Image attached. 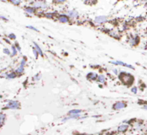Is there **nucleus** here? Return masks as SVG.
<instances>
[{
  "mask_svg": "<svg viewBox=\"0 0 147 135\" xmlns=\"http://www.w3.org/2000/svg\"><path fill=\"white\" fill-rule=\"evenodd\" d=\"M127 103L126 102H122V101H120V102H117L115 103L114 105H113V109H116V110H118V109H122L127 107Z\"/></svg>",
  "mask_w": 147,
  "mask_h": 135,
  "instance_id": "obj_2",
  "label": "nucleus"
},
{
  "mask_svg": "<svg viewBox=\"0 0 147 135\" xmlns=\"http://www.w3.org/2000/svg\"><path fill=\"white\" fill-rule=\"evenodd\" d=\"M26 11L29 12V13H33L34 12V10L32 9V8H27L26 9Z\"/></svg>",
  "mask_w": 147,
  "mask_h": 135,
  "instance_id": "obj_19",
  "label": "nucleus"
},
{
  "mask_svg": "<svg viewBox=\"0 0 147 135\" xmlns=\"http://www.w3.org/2000/svg\"><path fill=\"white\" fill-rule=\"evenodd\" d=\"M119 79L120 81L124 84L125 86H130L133 84L134 82V77L130 74L125 73V72H121L120 75H119Z\"/></svg>",
  "mask_w": 147,
  "mask_h": 135,
  "instance_id": "obj_1",
  "label": "nucleus"
},
{
  "mask_svg": "<svg viewBox=\"0 0 147 135\" xmlns=\"http://www.w3.org/2000/svg\"><path fill=\"white\" fill-rule=\"evenodd\" d=\"M24 64H25V59H22V62H21V66L16 69V72L17 73H22L23 71V67H24Z\"/></svg>",
  "mask_w": 147,
  "mask_h": 135,
  "instance_id": "obj_10",
  "label": "nucleus"
},
{
  "mask_svg": "<svg viewBox=\"0 0 147 135\" xmlns=\"http://www.w3.org/2000/svg\"><path fill=\"white\" fill-rule=\"evenodd\" d=\"M19 103L16 102V101H10L9 104H7V108H10V109H17L19 107Z\"/></svg>",
  "mask_w": 147,
  "mask_h": 135,
  "instance_id": "obj_4",
  "label": "nucleus"
},
{
  "mask_svg": "<svg viewBox=\"0 0 147 135\" xmlns=\"http://www.w3.org/2000/svg\"><path fill=\"white\" fill-rule=\"evenodd\" d=\"M68 17L66 16H60L59 17V21L60 22H63V23H65V22H68Z\"/></svg>",
  "mask_w": 147,
  "mask_h": 135,
  "instance_id": "obj_12",
  "label": "nucleus"
},
{
  "mask_svg": "<svg viewBox=\"0 0 147 135\" xmlns=\"http://www.w3.org/2000/svg\"><path fill=\"white\" fill-rule=\"evenodd\" d=\"M5 121V114H0V126L4 125Z\"/></svg>",
  "mask_w": 147,
  "mask_h": 135,
  "instance_id": "obj_13",
  "label": "nucleus"
},
{
  "mask_svg": "<svg viewBox=\"0 0 147 135\" xmlns=\"http://www.w3.org/2000/svg\"><path fill=\"white\" fill-rule=\"evenodd\" d=\"M146 19H147V17H146Z\"/></svg>",
  "mask_w": 147,
  "mask_h": 135,
  "instance_id": "obj_28",
  "label": "nucleus"
},
{
  "mask_svg": "<svg viewBox=\"0 0 147 135\" xmlns=\"http://www.w3.org/2000/svg\"><path fill=\"white\" fill-rule=\"evenodd\" d=\"M144 109H147V105H144Z\"/></svg>",
  "mask_w": 147,
  "mask_h": 135,
  "instance_id": "obj_26",
  "label": "nucleus"
},
{
  "mask_svg": "<svg viewBox=\"0 0 147 135\" xmlns=\"http://www.w3.org/2000/svg\"><path fill=\"white\" fill-rule=\"evenodd\" d=\"M97 81L100 82V83H104L105 82V77L103 75H99V76H97Z\"/></svg>",
  "mask_w": 147,
  "mask_h": 135,
  "instance_id": "obj_15",
  "label": "nucleus"
},
{
  "mask_svg": "<svg viewBox=\"0 0 147 135\" xmlns=\"http://www.w3.org/2000/svg\"><path fill=\"white\" fill-rule=\"evenodd\" d=\"M87 78H88L89 80L94 81V80L97 79V75H96V74H95V73H89L88 74V75H87Z\"/></svg>",
  "mask_w": 147,
  "mask_h": 135,
  "instance_id": "obj_9",
  "label": "nucleus"
},
{
  "mask_svg": "<svg viewBox=\"0 0 147 135\" xmlns=\"http://www.w3.org/2000/svg\"><path fill=\"white\" fill-rule=\"evenodd\" d=\"M137 90H138V88L136 87V86H134V87L132 88V92H133V93H137Z\"/></svg>",
  "mask_w": 147,
  "mask_h": 135,
  "instance_id": "obj_17",
  "label": "nucleus"
},
{
  "mask_svg": "<svg viewBox=\"0 0 147 135\" xmlns=\"http://www.w3.org/2000/svg\"><path fill=\"white\" fill-rule=\"evenodd\" d=\"M35 48H36V50H37V51L39 52V53L42 56V55H43V53H42V50H41V49L40 48V46L38 45L36 43H35Z\"/></svg>",
  "mask_w": 147,
  "mask_h": 135,
  "instance_id": "obj_16",
  "label": "nucleus"
},
{
  "mask_svg": "<svg viewBox=\"0 0 147 135\" xmlns=\"http://www.w3.org/2000/svg\"><path fill=\"white\" fill-rule=\"evenodd\" d=\"M34 54H35V56L37 57V55H38V51L36 50V49H34Z\"/></svg>",
  "mask_w": 147,
  "mask_h": 135,
  "instance_id": "obj_23",
  "label": "nucleus"
},
{
  "mask_svg": "<svg viewBox=\"0 0 147 135\" xmlns=\"http://www.w3.org/2000/svg\"><path fill=\"white\" fill-rule=\"evenodd\" d=\"M34 6H35V8H43L46 6V3L45 2H35V4H34Z\"/></svg>",
  "mask_w": 147,
  "mask_h": 135,
  "instance_id": "obj_7",
  "label": "nucleus"
},
{
  "mask_svg": "<svg viewBox=\"0 0 147 135\" xmlns=\"http://www.w3.org/2000/svg\"><path fill=\"white\" fill-rule=\"evenodd\" d=\"M82 112V110H80V109H73V110H71L69 112V115H78V114H80Z\"/></svg>",
  "mask_w": 147,
  "mask_h": 135,
  "instance_id": "obj_14",
  "label": "nucleus"
},
{
  "mask_svg": "<svg viewBox=\"0 0 147 135\" xmlns=\"http://www.w3.org/2000/svg\"><path fill=\"white\" fill-rule=\"evenodd\" d=\"M138 41H139V39H138V37L137 36V35H134V36H132V37L129 39V40H128V42H129L130 44H131L132 45H137V44L138 43Z\"/></svg>",
  "mask_w": 147,
  "mask_h": 135,
  "instance_id": "obj_5",
  "label": "nucleus"
},
{
  "mask_svg": "<svg viewBox=\"0 0 147 135\" xmlns=\"http://www.w3.org/2000/svg\"><path fill=\"white\" fill-rule=\"evenodd\" d=\"M10 39H16V35L13 34V33H11V34H10V36H9Z\"/></svg>",
  "mask_w": 147,
  "mask_h": 135,
  "instance_id": "obj_22",
  "label": "nucleus"
},
{
  "mask_svg": "<svg viewBox=\"0 0 147 135\" xmlns=\"http://www.w3.org/2000/svg\"><path fill=\"white\" fill-rule=\"evenodd\" d=\"M145 8H146V9H147V3L145 4Z\"/></svg>",
  "mask_w": 147,
  "mask_h": 135,
  "instance_id": "obj_27",
  "label": "nucleus"
},
{
  "mask_svg": "<svg viewBox=\"0 0 147 135\" xmlns=\"http://www.w3.org/2000/svg\"><path fill=\"white\" fill-rule=\"evenodd\" d=\"M11 2H12V3H13V4H15V5H19V4L21 3L20 0H12Z\"/></svg>",
  "mask_w": 147,
  "mask_h": 135,
  "instance_id": "obj_18",
  "label": "nucleus"
},
{
  "mask_svg": "<svg viewBox=\"0 0 147 135\" xmlns=\"http://www.w3.org/2000/svg\"><path fill=\"white\" fill-rule=\"evenodd\" d=\"M128 128V125H120L118 127V132H124L127 130Z\"/></svg>",
  "mask_w": 147,
  "mask_h": 135,
  "instance_id": "obj_8",
  "label": "nucleus"
},
{
  "mask_svg": "<svg viewBox=\"0 0 147 135\" xmlns=\"http://www.w3.org/2000/svg\"><path fill=\"white\" fill-rule=\"evenodd\" d=\"M12 50H13V55H16V48L14 46H12Z\"/></svg>",
  "mask_w": 147,
  "mask_h": 135,
  "instance_id": "obj_24",
  "label": "nucleus"
},
{
  "mask_svg": "<svg viewBox=\"0 0 147 135\" xmlns=\"http://www.w3.org/2000/svg\"><path fill=\"white\" fill-rule=\"evenodd\" d=\"M27 27H28V28H30V29H32V30H35V31H37V29H36L35 27H32V26H28Z\"/></svg>",
  "mask_w": 147,
  "mask_h": 135,
  "instance_id": "obj_21",
  "label": "nucleus"
},
{
  "mask_svg": "<svg viewBox=\"0 0 147 135\" xmlns=\"http://www.w3.org/2000/svg\"><path fill=\"white\" fill-rule=\"evenodd\" d=\"M4 52H5V53H7V54H10V51H9V50H8L7 49H5V50H4Z\"/></svg>",
  "mask_w": 147,
  "mask_h": 135,
  "instance_id": "obj_25",
  "label": "nucleus"
},
{
  "mask_svg": "<svg viewBox=\"0 0 147 135\" xmlns=\"http://www.w3.org/2000/svg\"><path fill=\"white\" fill-rule=\"evenodd\" d=\"M8 77L9 78H15L16 77V75H15L14 73H11V74H10V75H8Z\"/></svg>",
  "mask_w": 147,
  "mask_h": 135,
  "instance_id": "obj_20",
  "label": "nucleus"
},
{
  "mask_svg": "<svg viewBox=\"0 0 147 135\" xmlns=\"http://www.w3.org/2000/svg\"><path fill=\"white\" fill-rule=\"evenodd\" d=\"M112 64H115V65H121V66H124V67H127L129 69H133V67L132 65H129L127 63H125L123 62H120V61H115V62H111Z\"/></svg>",
  "mask_w": 147,
  "mask_h": 135,
  "instance_id": "obj_6",
  "label": "nucleus"
},
{
  "mask_svg": "<svg viewBox=\"0 0 147 135\" xmlns=\"http://www.w3.org/2000/svg\"><path fill=\"white\" fill-rule=\"evenodd\" d=\"M107 21H108V18L103 16H97V17H95V22L97 23V24H103V23L107 22Z\"/></svg>",
  "mask_w": 147,
  "mask_h": 135,
  "instance_id": "obj_3",
  "label": "nucleus"
},
{
  "mask_svg": "<svg viewBox=\"0 0 147 135\" xmlns=\"http://www.w3.org/2000/svg\"><path fill=\"white\" fill-rule=\"evenodd\" d=\"M68 16H69L70 17L74 18V17H77V16H78V12L75 11V10H70V11H68Z\"/></svg>",
  "mask_w": 147,
  "mask_h": 135,
  "instance_id": "obj_11",
  "label": "nucleus"
}]
</instances>
